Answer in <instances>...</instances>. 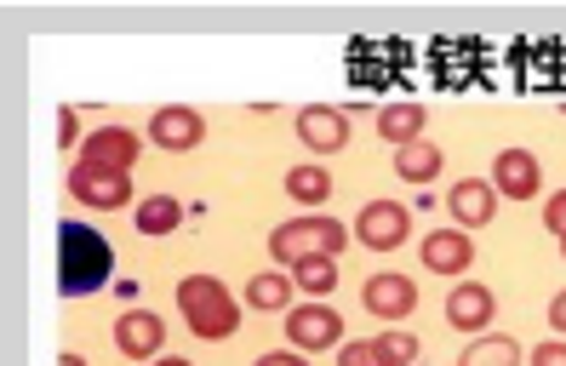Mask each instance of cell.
<instances>
[{
	"label": "cell",
	"mask_w": 566,
	"mask_h": 366,
	"mask_svg": "<svg viewBox=\"0 0 566 366\" xmlns=\"http://www.w3.org/2000/svg\"><path fill=\"white\" fill-rule=\"evenodd\" d=\"M292 286H297V281H292V275H275V270H270V275H252V281H247V304L275 315V310L292 304Z\"/></svg>",
	"instance_id": "cell-20"
},
{
	"label": "cell",
	"mask_w": 566,
	"mask_h": 366,
	"mask_svg": "<svg viewBox=\"0 0 566 366\" xmlns=\"http://www.w3.org/2000/svg\"><path fill=\"white\" fill-rule=\"evenodd\" d=\"M475 263V241L463 229H429L423 241V270L429 275H463Z\"/></svg>",
	"instance_id": "cell-13"
},
{
	"label": "cell",
	"mask_w": 566,
	"mask_h": 366,
	"mask_svg": "<svg viewBox=\"0 0 566 366\" xmlns=\"http://www.w3.org/2000/svg\"><path fill=\"white\" fill-rule=\"evenodd\" d=\"M532 366H566V344H560V338L538 344V349H532Z\"/></svg>",
	"instance_id": "cell-27"
},
{
	"label": "cell",
	"mask_w": 566,
	"mask_h": 366,
	"mask_svg": "<svg viewBox=\"0 0 566 366\" xmlns=\"http://www.w3.org/2000/svg\"><path fill=\"white\" fill-rule=\"evenodd\" d=\"M423 126H429L423 104H389V109H378V138H389L395 149L418 144V138H423Z\"/></svg>",
	"instance_id": "cell-16"
},
{
	"label": "cell",
	"mask_w": 566,
	"mask_h": 366,
	"mask_svg": "<svg viewBox=\"0 0 566 366\" xmlns=\"http://www.w3.org/2000/svg\"><path fill=\"white\" fill-rule=\"evenodd\" d=\"M160 344H166V321H160L155 310H126V315L115 321V349H120V355L155 360Z\"/></svg>",
	"instance_id": "cell-11"
},
{
	"label": "cell",
	"mask_w": 566,
	"mask_h": 366,
	"mask_svg": "<svg viewBox=\"0 0 566 366\" xmlns=\"http://www.w3.org/2000/svg\"><path fill=\"white\" fill-rule=\"evenodd\" d=\"M544 229H555V236H566V189H560V195H549V201H544Z\"/></svg>",
	"instance_id": "cell-26"
},
{
	"label": "cell",
	"mask_w": 566,
	"mask_h": 366,
	"mask_svg": "<svg viewBox=\"0 0 566 366\" xmlns=\"http://www.w3.org/2000/svg\"><path fill=\"white\" fill-rule=\"evenodd\" d=\"M286 195H292V201H304V207H321L332 195L326 166H292V172H286Z\"/></svg>",
	"instance_id": "cell-21"
},
{
	"label": "cell",
	"mask_w": 566,
	"mask_h": 366,
	"mask_svg": "<svg viewBox=\"0 0 566 366\" xmlns=\"http://www.w3.org/2000/svg\"><path fill=\"white\" fill-rule=\"evenodd\" d=\"M178 310H184L195 338H229V332L241 326V304L212 275H184L178 281Z\"/></svg>",
	"instance_id": "cell-2"
},
{
	"label": "cell",
	"mask_w": 566,
	"mask_h": 366,
	"mask_svg": "<svg viewBox=\"0 0 566 366\" xmlns=\"http://www.w3.org/2000/svg\"><path fill=\"white\" fill-rule=\"evenodd\" d=\"M360 304L373 310L378 321H407V315L418 310V286H412L407 275H389V270H384V275H373V281L360 286Z\"/></svg>",
	"instance_id": "cell-10"
},
{
	"label": "cell",
	"mask_w": 566,
	"mask_h": 366,
	"mask_svg": "<svg viewBox=\"0 0 566 366\" xmlns=\"http://www.w3.org/2000/svg\"><path fill=\"white\" fill-rule=\"evenodd\" d=\"M458 366H521V344L504 338V332H481V338L463 349Z\"/></svg>",
	"instance_id": "cell-18"
},
{
	"label": "cell",
	"mask_w": 566,
	"mask_h": 366,
	"mask_svg": "<svg viewBox=\"0 0 566 366\" xmlns=\"http://www.w3.org/2000/svg\"><path fill=\"white\" fill-rule=\"evenodd\" d=\"M338 366H384V355H378V344H344Z\"/></svg>",
	"instance_id": "cell-24"
},
{
	"label": "cell",
	"mask_w": 566,
	"mask_h": 366,
	"mask_svg": "<svg viewBox=\"0 0 566 366\" xmlns=\"http://www.w3.org/2000/svg\"><path fill=\"white\" fill-rule=\"evenodd\" d=\"M297 138H304L315 155H338L349 144V115L326 109V104H310V109H297Z\"/></svg>",
	"instance_id": "cell-12"
},
{
	"label": "cell",
	"mask_w": 566,
	"mask_h": 366,
	"mask_svg": "<svg viewBox=\"0 0 566 366\" xmlns=\"http://www.w3.org/2000/svg\"><path fill=\"white\" fill-rule=\"evenodd\" d=\"M57 144H63V149H70V144H86V138H81V115H75V109H57Z\"/></svg>",
	"instance_id": "cell-25"
},
{
	"label": "cell",
	"mask_w": 566,
	"mask_h": 366,
	"mask_svg": "<svg viewBox=\"0 0 566 366\" xmlns=\"http://www.w3.org/2000/svg\"><path fill=\"white\" fill-rule=\"evenodd\" d=\"M155 366H195V360H184V355H166V360H155Z\"/></svg>",
	"instance_id": "cell-30"
},
{
	"label": "cell",
	"mask_w": 566,
	"mask_h": 366,
	"mask_svg": "<svg viewBox=\"0 0 566 366\" xmlns=\"http://www.w3.org/2000/svg\"><path fill=\"white\" fill-rule=\"evenodd\" d=\"M492 315H497V297H492V286H481V281H458L452 292H447V321L458 326V332H481L492 326Z\"/></svg>",
	"instance_id": "cell-8"
},
{
	"label": "cell",
	"mask_w": 566,
	"mask_h": 366,
	"mask_svg": "<svg viewBox=\"0 0 566 366\" xmlns=\"http://www.w3.org/2000/svg\"><path fill=\"white\" fill-rule=\"evenodd\" d=\"M63 184H70V195H75L81 207H97V212L132 207V184H126V172H109V166H86V160H75Z\"/></svg>",
	"instance_id": "cell-4"
},
{
	"label": "cell",
	"mask_w": 566,
	"mask_h": 366,
	"mask_svg": "<svg viewBox=\"0 0 566 366\" xmlns=\"http://www.w3.org/2000/svg\"><path fill=\"white\" fill-rule=\"evenodd\" d=\"M286 338H292V349H304V355L332 349V344L344 338V315L326 310V304H304V310L286 315Z\"/></svg>",
	"instance_id": "cell-6"
},
{
	"label": "cell",
	"mask_w": 566,
	"mask_h": 366,
	"mask_svg": "<svg viewBox=\"0 0 566 366\" xmlns=\"http://www.w3.org/2000/svg\"><path fill=\"white\" fill-rule=\"evenodd\" d=\"M57 366H86V360H81V355H63V360H57Z\"/></svg>",
	"instance_id": "cell-31"
},
{
	"label": "cell",
	"mask_w": 566,
	"mask_h": 366,
	"mask_svg": "<svg viewBox=\"0 0 566 366\" xmlns=\"http://www.w3.org/2000/svg\"><path fill=\"white\" fill-rule=\"evenodd\" d=\"M292 281L304 286L310 297H326L332 286H338V258H304V263L292 270Z\"/></svg>",
	"instance_id": "cell-22"
},
{
	"label": "cell",
	"mask_w": 566,
	"mask_h": 366,
	"mask_svg": "<svg viewBox=\"0 0 566 366\" xmlns=\"http://www.w3.org/2000/svg\"><path fill=\"white\" fill-rule=\"evenodd\" d=\"M258 366H310L304 349H270V355H258Z\"/></svg>",
	"instance_id": "cell-28"
},
{
	"label": "cell",
	"mask_w": 566,
	"mask_h": 366,
	"mask_svg": "<svg viewBox=\"0 0 566 366\" xmlns=\"http://www.w3.org/2000/svg\"><path fill=\"white\" fill-rule=\"evenodd\" d=\"M492 189H497V195H510V201H532V195L544 189V166H538V155L504 149V155L492 160Z\"/></svg>",
	"instance_id": "cell-7"
},
{
	"label": "cell",
	"mask_w": 566,
	"mask_h": 366,
	"mask_svg": "<svg viewBox=\"0 0 566 366\" xmlns=\"http://www.w3.org/2000/svg\"><path fill=\"white\" fill-rule=\"evenodd\" d=\"M149 138H155V149H172V155H184V149H195V144L207 138V121H201V109L172 104V109H155V121H149Z\"/></svg>",
	"instance_id": "cell-9"
},
{
	"label": "cell",
	"mask_w": 566,
	"mask_h": 366,
	"mask_svg": "<svg viewBox=\"0 0 566 366\" xmlns=\"http://www.w3.org/2000/svg\"><path fill=\"white\" fill-rule=\"evenodd\" d=\"M378 355H384V366H412L418 360V338L412 332H378Z\"/></svg>",
	"instance_id": "cell-23"
},
{
	"label": "cell",
	"mask_w": 566,
	"mask_h": 366,
	"mask_svg": "<svg viewBox=\"0 0 566 366\" xmlns=\"http://www.w3.org/2000/svg\"><path fill=\"white\" fill-rule=\"evenodd\" d=\"M441 166H447V155H441V144H429V138L395 149V178H407V184H429Z\"/></svg>",
	"instance_id": "cell-17"
},
{
	"label": "cell",
	"mask_w": 566,
	"mask_h": 366,
	"mask_svg": "<svg viewBox=\"0 0 566 366\" xmlns=\"http://www.w3.org/2000/svg\"><path fill=\"white\" fill-rule=\"evenodd\" d=\"M355 236H360V247H373V252H395V247H407V236H412V212L401 201H366L360 218H355Z\"/></svg>",
	"instance_id": "cell-5"
},
{
	"label": "cell",
	"mask_w": 566,
	"mask_h": 366,
	"mask_svg": "<svg viewBox=\"0 0 566 366\" xmlns=\"http://www.w3.org/2000/svg\"><path fill=\"white\" fill-rule=\"evenodd\" d=\"M447 207H452L458 229H481L497 212V189H492V178H463V184H452Z\"/></svg>",
	"instance_id": "cell-15"
},
{
	"label": "cell",
	"mask_w": 566,
	"mask_h": 366,
	"mask_svg": "<svg viewBox=\"0 0 566 366\" xmlns=\"http://www.w3.org/2000/svg\"><path fill=\"white\" fill-rule=\"evenodd\" d=\"M549 326L566 332V292H555V304H549Z\"/></svg>",
	"instance_id": "cell-29"
},
{
	"label": "cell",
	"mask_w": 566,
	"mask_h": 366,
	"mask_svg": "<svg viewBox=\"0 0 566 366\" xmlns=\"http://www.w3.org/2000/svg\"><path fill=\"white\" fill-rule=\"evenodd\" d=\"M560 252H566V236H560Z\"/></svg>",
	"instance_id": "cell-32"
},
{
	"label": "cell",
	"mask_w": 566,
	"mask_h": 366,
	"mask_svg": "<svg viewBox=\"0 0 566 366\" xmlns=\"http://www.w3.org/2000/svg\"><path fill=\"white\" fill-rule=\"evenodd\" d=\"M178 223H184V207L172 201V195H149V201H138V236L160 241V236H172Z\"/></svg>",
	"instance_id": "cell-19"
},
{
	"label": "cell",
	"mask_w": 566,
	"mask_h": 366,
	"mask_svg": "<svg viewBox=\"0 0 566 366\" xmlns=\"http://www.w3.org/2000/svg\"><path fill=\"white\" fill-rule=\"evenodd\" d=\"M57 286L70 292V297H81V292H97L109 281V270H115V252H109V241L97 236V229H86V223H63V236H57Z\"/></svg>",
	"instance_id": "cell-1"
},
{
	"label": "cell",
	"mask_w": 566,
	"mask_h": 366,
	"mask_svg": "<svg viewBox=\"0 0 566 366\" xmlns=\"http://www.w3.org/2000/svg\"><path fill=\"white\" fill-rule=\"evenodd\" d=\"M349 247V229L338 218H292L270 236V258L281 270H297L304 258H344Z\"/></svg>",
	"instance_id": "cell-3"
},
{
	"label": "cell",
	"mask_w": 566,
	"mask_h": 366,
	"mask_svg": "<svg viewBox=\"0 0 566 366\" xmlns=\"http://www.w3.org/2000/svg\"><path fill=\"white\" fill-rule=\"evenodd\" d=\"M138 138H132L126 126H97L92 138L81 144V160L86 166H109V172H132V160H138Z\"/></svg>",
	"instance_id": "cell-14"
}]
</instances>
